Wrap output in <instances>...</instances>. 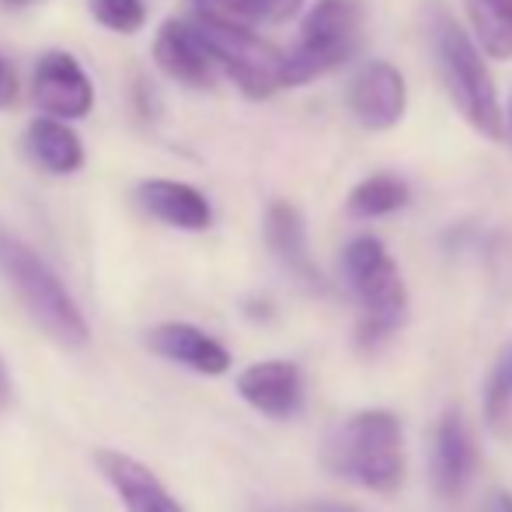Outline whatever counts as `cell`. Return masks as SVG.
Listing matches in <instances>:
<instances>
[{"label": "cell", "instance_id": "1", "mask_svg": "<svg viewBox=\"0 0 512 512\" xmlns=\"http://www.w3.org/2000/svg\"><path fill=\"white\" fill-rule=\"evenodd\" d=\"M429 32L439 77H443V88L450 95L453 108L464 115V122L474 133H481L492 143H502L509 136V119L499 102V88H495L492 67H488V53L443 7H432Z\"/></svg>", "mask_w": 512, "mask_h": 512}, {"label": "cell", "instance_id": "2", "mask_svg": "<svg viewBox=\"0 0 512 512\" xmlns=\"http://www.w3.org/2000/svg\"><path fill=\"white\" fill-rule=\"evenodd\" d=\"M324 467L335 478L391 495L405 485V436L394 411L370 408L349 415L324 443Z\"/></svg>", "mask_w": 512, "mask_h": 512}, {"label": "cell", "instance_id": "3", "mask_svg": "<svg viewBox=\"0 0 512 512\" xmlns=\"http://www.w3.org/2000/svg\"><path fill=\"white\" fill-rule=\"evenodd\" d=\"M342 276L359 304V349H377L408 321V286L384 241L373 234L352 237L342 248Z\"/></svg>", "mask_w": 512, "mask_h": 512}, {"label": "cell", "instance_id": "4", "mask_svg": "<svg viewBox=\"0 0 512 512\" xmlns=\"http://www.w3.org/2000/svg\"><path fill=\"white\" fill-rule=\"evenodd\" d=\"M0 276L14 290V297L25 304L28 317L46 331L63 349H84L91 342V328L84 310L70 297L53 269L35 255L28 244L0 234Z\"/></svg>", "mask_w": 512, "mask_h": 512}, {"label": "cell", "instance_id": "5", "mask_svg": "<svg viewBox=\"0 0 512 512\" xmlns=\"http://www.w3.org/2000/svg\"><path fill=\"white\" fill-rule=\"evenodd\" d=\"M363 0H314L300 18L297 42L286 49V88H300L345 67L363 46Z\"/></svg>", "mask_w": 512, "mask_h": 512}, {"label": "cell", "instance_id": "6", "mask_svg": "<svg viewBox=\"0 0 512 512\" xmlns=\"http://www.w3.org/2000/svg\"><path fill=\"white\" fill-rule=\"evenodd\" d=\"M192 25L206 39L220 74H227L244 98L265 102L286 88V49L272 46L265 35L255 32V25L209 11L192 14Z\"/></svg>", "mask_w": 512, "mask_h": 512}, {"label": "cell", "instance_id": "7", "mask_svg": "<svg viewBox=\"0 0 512 512\" xmlns=\"http://www.w3.org/2000/svg\"><path fill=\"white\" fill-rule=\"evenodd\" d=\"M32 102L42 115L84 119L95 108V81L67 49H49L32 67Z\"/></svg>", "mask_w": 512, "mask_h": 512}, {"label": "cell", "instance_id": "8", "mask_svg": "<svg viewBox=\"0 0 512 512\" xmlns=\"http://www.w3.org/2000/svg\"><path fill=\"white\" fill-rule=\"evenodd\" d=\"M345 102L363 129L387 133V129L401 126V119L408 115V81L394 63L370 60L349 81Z\"/></svg>", "mask_w": 512, "mask_h": 512}, {"label": "cell", "instance_id": "9", "mask_svg": "<svg viewBox=\"0 0 512 512\" xmlns=\"http://www.w3.org/2000/svg\"><path fill=\"white\" fill-rule=\"evenodd\" d=\"M474 467H478V443L471 425L460 408H446L432 436V488L439 499H460L471 485Z\"/></svg>", "mask_w": 512, "mask_h": 512}, {"label": "cell", "instance_id": "10", "mask_svg": "<svg viewBox=\"0 0 512 512\" xmlns=\"http://www.w3.org/2000/svg\"><path fill=\"white\" fill-rule=\"evenodd\" d=\"M154 60L171 81L185 88H209L220 74L206 39L192 18H168L154 35Z\"/></svg>", "mask_w": 512, "mask_h": 512}, {"label": "cell", "instance_id": "11", "mask_svg": "<svg viewBox=\"0 0 512 512\" xmlns=\"http://www.w3.org/2000/svg\"><path fill=\"white\" fill-rule=\"evenodd\" d=\"M237 394L265 418H290L304 405V373L290 359L251 363L237 377Z\"/></svg>", "mask_w": 512, "mask_h": 512}, {"label": "cell", "instance_id": "12", "mask_svg": "<svg viewBox=\"0 0 512 512\" xmlns=\"http://www.w3.org/2000/svg\"><path fill=\"white\" fill-rule=\"evenodd\" d=\"M95 464L105 474L108 485L115 488L126 512H185L175 502V495L164 488V481L143 460L119 450H98Z\"/></svg>", "mask_w": 512, "mask_h": 512}, {"label": "cell", "instance_id": "13", "mask_svg": "<svg viewBox=\"0 0 512 512\" xmlns=\"http://www.w3.org/2000/svg\"><path fill=\"white\" fill-rule=\"evenodd\" d=\"M147 349L161 359H171L178 366L203 373V377H223L230 370V352L223 349V342H216L213 335H206L203 328L185 321H164L143 335Z\"/></svg>", "mask_w": 512, "mask_h": 512}, {"label": "cell", "instance_id": "14", "mask_svg": "<svg viewBox=\"0 0 512 512\" xmlns=\"http://www.w3.org/2000/svg\"><path fill=\"white\" fill-rule=\"evenodd\" d=\"M136 206L175 230H206L213 223V206L196 185L175 178H147L136 185Z\"/></svg>", "mask_w": 512, "mask_h": 512}, {"label": "cell", "instance_id": "15", "mask_svg": "<svg viewBox=\"0 0 512 512\" xmlns=\"http://www.w3.org/2000/svg\"><path fill=\"white\" fill-rule=\"evenodd\" d=\"M265 244L276 255V262L290 272L297 283L310 286V290H324V279L317 272L314 258L307 248V223L300 216V209L286 199H276L265 209Z\"/></svg>", "mask_w": 512, "mask_h": 512}, {"label": "cell", "instance_id": "16", "mask_svg": "<svg viewBox=\"0 0 512 512\" xmlns=\"http://www.w3.org/2000/svg\"><path fill=\"white\" fill-rule=\"evenodd\" d=\"M25 150L42 171L49 175H77L84 168V143L67 119L39 115L25 129Z\"/></svg>", "mask_w": 512, "mask_h": 512}, {"label": "cell", "instance_id": "17", "mask_svg": "<svg viewBox=\"0 0 512 512\" xmlns=\"http://www.w3.org/2000/svg\"><path fill=\"white\" fill-rule=\"evenodd\" d=\"M411 203V189L401 175L391 171H377V175L363 178L356 189L345 199V213L352 220H380V216H391L398 209H405Z\"/></svg>", "mask_w": 512, "mask_h": 512}, {"label": "cell", "instance_id": "18", "mask_svg": "<svg viewBox=\"0 0 512 512\" xmlns=\"http://www.w3.org/2000/svg\"><path fill=\"white\" fill-rule=\"evenodd\" d=\"M464 11L488 60H512V0H464Z\"/></svg>", "mask_w": 512, "mask_h": 512}, {"label": "cell", "instance_id": "19", "mask_svg": "<svg viewBox=\"0 0 512 512\" xmlns=\"http://www.w3.org/2000/svg\"><path fill=\"white\" fill-rule=\"evenodd\" d=\"M485 422L495 432H509L512 425V338L502 345L499 359L485 380Z\"/></svg>", "mask_w": 512, "mask_h": 512}, {"label": "cell", "instance_id": "20", "mask_svg": "<svg viewBox=\"0 0 512 512\" xmlns=\"http://www.w3.org/2000/svg\"><path fill=\"white\" fill-rule=\"evenodd\" d=\"M304 7L307 0H220L209 14H223V18L244 21V25H286Z\"/></svg>", "mask_w": 512, "mask_h": 512}, {"label": "cell", "instance_id": "21", "mask_svg": "<svg viewBox=\"0 0 512 512\" xmlns=\"http://www.w3.org/2000/svg\"><path fill=\"white\" fill-rule=\"evenodd\" d=\"M91 18L115 35H133L147 25V4L143 0H88Z\"/></svg>", "mask_w": 512, "mask_h": 512}, {"label": "cell", "instance_id": "22", "mask_svg": "<svg viewBox=\"0 0 512 512\" xmlns=\"http://www.w3.org/2000/svg\"><path fill=\"white\" fill-rule=\"evenodd\" d=\"M14 98H18V74H14V67L4 60V53H0V112L11 108Z\"/></svg>", "mask_w": 512, "mask_h": 512}, {"label": "cell", "instance_id": "23", "mask_svg": "<svg viewBox=\"0 0 512 512\" xmlns=\"http://www.w3.org/2000/svg\"><path fill=\"white\" fill-rule=\"evenodd\" d=\"M11 405V373H7L4 359H0V408Z\"/></svg>", "mask_w": 512, "mask_h": 512}, {"label": "cell", "instance_id": "24", "mask_svg": "<svg viewBox=\"0 0 512 512\" xmlns=\"http://www.w3.org/2000/svg\"><path fill=\"white\" fill-rule=\"evenodd\" d=\"M488 512H512V495L509 492H492V499H488Z\"/></svg>", "mask_w": 512, "mask_h": 512}, {"label": "cell", "instance_id": "25", "mask_svg": "<svg viewBox=\"0 0 512 512\" xmlns=\"http://www.w3.org/2000/svg\"><path fill=\"white\" fill-rule=\"evenodd\" d=\"M317 512H359V509H352V506H321Z\"/></svg>", "mask_w": 512, "mask_h": 512}, {"label": "cell", "instance_id": "26", "mask_svg": "<svg viewBox=\"0 0 512 512\" xmlns=\"http://www.w3.org/2000/svg\"><path fill=\"white\" fill-rule=\"evenodd\" d=\"M216 4H220V0H196V7H199V11H213Z\"/></svg>", "mask_w": 512, "mask_h": 512}, {"label": "cell", "instance_id": "27", "mask_svg": "<svg viewBox=\"0 0 512 512\" xmlns=\"http://www.w3.org/2000/svg\"><path fill=\"white\" fill-rule=\"evenodd\" d=\"M7 7H25V4H32V0H4Z\"/></svg>", "mask_w": 512, "mask_h": 512}, {"label": "cell", "instance_id": "28", "mask_svg": "<svg viewBox=\"0 0 512 512\" xmlns=\"http://www.w3.org/2000/svg\"><path fill=\"white\" fill-rule=\"evenodd\" d=\"M506 119H509V129H512V98H509V112H506Z\"/></svg>", "mask_w": 512, "mask_h": 512}]
</instances>
